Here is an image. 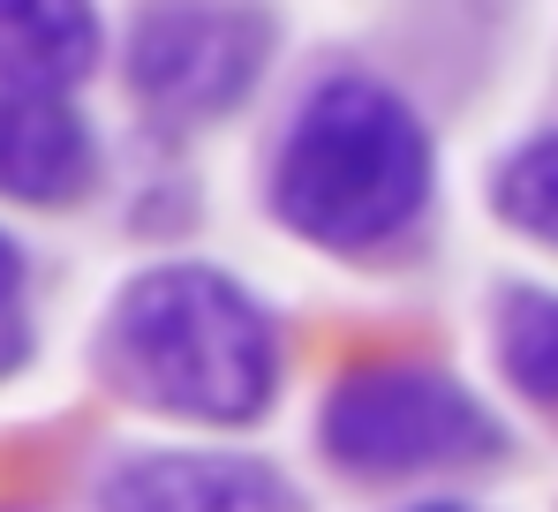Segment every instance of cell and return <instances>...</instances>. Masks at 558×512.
Returning a JSON list of instances; mask_svg holds the SVG:
<instances>
[{"instance_id": "2", "label": "cell", "mask_w": 558, "mask_h": 512, "mask_svg": "<svg viewBox=\"0 0 558 512\" xmlns=\"http://www.w3.org/2000/svg\"><path fill=\"white\" fill-rule=\"evenodd\" d=\"M423 196H430V136L415 106L371 76H332L279 144V219L325 249L392 242L423 211Z\"/></svg>"}, {"instance_id": "8", "label": "cell", "mask_w": 558, "mask_h": 512, "mask_svg": "<svg viewBox=\"0 0 558 512\" xmlns=\"http://www.w3.org/2000/svg\"><path fill=\"white\" fill-rule=\"evenodd\" d=\"M506 377L536 400H558V294H513L498 317Z\"/></svg>"}, {"instance_id": "1", "label": "cell", "mask_w": 558, "mask_h": 512, "mask_svg": "<svg viewBox=\"0 0 558 512\" xmlns=\"http://www.w3.org/2000/svg\"><path fill=\"white\" fill-rule=\"evenodd\" d=\"M106 369L189 423H250L279 385V340L257 294L211 264H159L121 287L106 317Z\"/></svg>"}, {"instance_id": "4", "label": "cell", "mask_w": 558, "mask_h": 512, "mask_svg": "<svg viewBox=\"0 0 558 512\" xmlns=\"http://www.w3.org/2000/svg\"><path fill=\"white\" fill-rule=\"evenodd\" d=\"M272 15L250 8H151L129 31V84L167 121H211L257 84Z\"/></svg>"}, {"instance_id": "7", "label": "cell", "mask_w": 558, "mask_h": 512, "mask_svg": "<svg viewBox=\"0 0 558 512\" xmlns=\"http://www.w3.org/2000/svg\"><path fill=\"white\" fill-rule=\"evenodd\" d=\"M98 61L92 8H0V84L8 90H61Z\"/></svg>"}, {"instance_id": "3", "label": "cell", "mask_w": 558, "mask_h": 512, "mask_svg": "<svg viewBox=\"0 0 558 512\" xmlns=\"http://www.w3.org/2000/svg\"><path fill=\"white\" fill-rule=\"evenodd\" d=\"M498 444V415L430 362H363L325 392V452L355 475L468 467Z\"/></svg>"}, {"instance_id": "10", "label": "cell", "mask_w": 558, "mask_h": 512, "mask_svg": "<svg viewBox=\"0 0 558 512\" xmlns=\"http://www.w3.org/2000/svg\"><path fill=\"white\" fill-rule=\"evenodd\" d=\"M31 354V317H23V249L0 234V377Z\"/></svg>"}, {"instance_id": "11", "label": "cell", "mask_w": 558, "mask_h": 512, "mask_svg": "<svg viewBox=\"0 0 558 512\" xmlns=\"http://www.w3.org/2000/svg\"><path fill=\"white\" fill-rule=\"evenodd\" d=\"M415 512H468V505H415Z\"/></svg>"}, {"instance_id": "9", "label": "cell", "mask_w": 558, "mask_h": 512, "mask_svg": "<svg viewBox=\"0 0 558 512\" xmlns=\"http://www.w3.org/2000/svg\"><path fill=\"white\" fill-rule=\"evenodd\" d=\"M498 211L521 234L558 242V136H536V144H521L506 159V173H498Z\"/></svg>"}, {"instance_id": "5", "label": "cell", "mask_w": 558, "mask_h": 512, "mask_svg": "<svg viewBox=\"0 0 558 512\" xmlns=\"http://www.w3.org/2000/svg\"><path fill=\"white\" fill-rule=\"evenodd\" d=\"M106 512H302L287 475L242 452H144L106 483Z\"/></svg>"}, {"instance_id": "6", "label": "cell", "mask_w": 558, "mask_h": 512, "mask_svg": "<svg viewBox=\"0 0 558 512\" xmlns=\"http://www.w3.org/2000/svg\"><path fill=\"white\" fill-rule=\"evenodd\" d=\"M98 167L92 121L61 90H0V188L23 204L84 196Z\"/></svg>"}]
</instances>
